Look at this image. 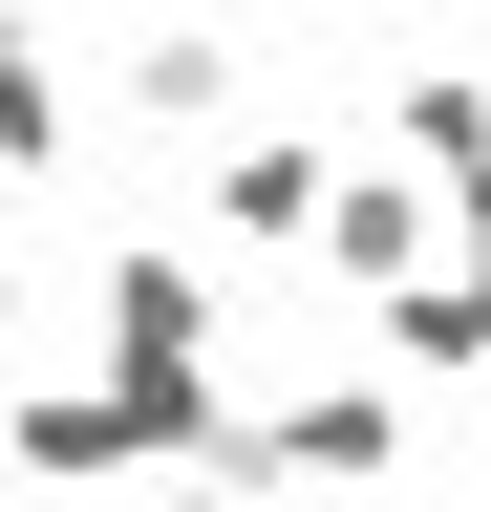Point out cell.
I'll return each instance as SVG.
<instances>
[{
    "instance_id": "6da1fadb",
    "label": "cell",
    "mask_w": 491,
    "mask_h": 512,
    "mask_svg": "<svg viewBox=\"0 0 491 512\" xmlns=\"http://www.w3.org/2000/svg\"><path fill=\"white\" fill-rule=\"evenodd\" d=\"M0 320H22V299H0Z\"/></svg>"
}]
</instances>
